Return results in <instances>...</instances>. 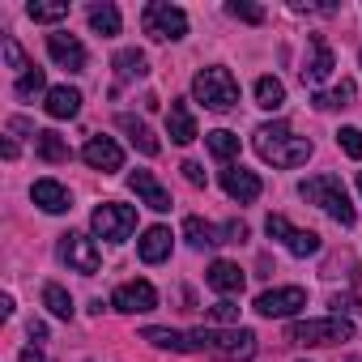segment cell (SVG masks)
I'll return each mask as SVG.
<instances>
[{
    "instance_id": "6da1fadb",
    "label": "cell",
    "mask_w": 362,
    "mask_h": 362,
    "mask_svg": "<svg viewBox=\"0 0 362 362\" xmlns=\"http://www.w3.org/2000/svg\"><path fill=\"white\" fill-rule=\"evenodd\" d=\"M252 145H256V153H260L264 162H273V166H281V170L303 166V162L311 158V149H315L307 136H294L290 124H260V128L252 132Z\"/></svg>"
},
{
    "instance_id": "7a4b0ae2",
    "label": "cell",
    "mask_w": 362,
    "mask_h": 362,
    "mask_svg": "<svg viewBox=\"0 0 362 362\" xmlns=\"http://www.w3.org/2000/svg\"><path fill=\"white\" fill-rule=\"evenodd\" d=\"M214 354L226 362H243L256 354V332L252 328H197L188 332V354Z\"/></svg>"
},
{
    "instance_id": "3957f363",
    "label": "cell",
    "mask_w": 362,
    "mask_h": 362,
    "mask_svg": "<svg viewBox=\"0 0 362 362\" xmlns=\"http://www.w3.org/2000/svg\"><path fill=\"white\" fill-rule=\"evenodd\" d=\"M298 197L311 201V205H320L337 226H354V222H358V214H354V205H349V197H345V184H341L337 175L303 179V184H298Z\"/></svg>"
},
{
    "instance_id": "277c9868",
    "label": "cell",
    "mask_w": 362,
    "mask_h": 362,
    "mask_svg": "<svg viewBox=\"0 0 362 362\" xmlns=\"http://www.w3.org/2000/svg\"><path fill=\"white\" fill-rule=\"evenodd\" d=\"M192 94H197V103H205L209 111H235V107H239V81H235V73L222 69V64L201 69L197 81H192Z\"/></svg>"
},
{
    "instance_id": "5b68a950",
    "label": "cell",
    "mask_w": 362,
    "mask_h": 362,
    "mask_svg": "<svg viewBox=\"0 0 362 362\" xmlns=\"http://www.w3.org/2000/svg\"><path fill=\"white\" fill-rule=\"evenodd\" d=\"M286 337L294 345H337V341H354V324L345 315H328V320H298L286 328Z\"/></svg>"
},
{
    "instance_id": "8992f818",
    "label": "cell",
    "mask_w": 362,
    "mask_h": 362,
    "mask_svg": "<svg viewBox=\"0 0 362 362\" xmlns=\"http://www.w3.org/2000/svg\"><path fill=\"white\" fill-rule=\"evenodd\" d=\"M90 226H94L98 239L124 243V239L136 230V209H132V205H119V201H103V205L90 214Z\"/></svg>"
},
{
    "instance_id": "52a82bcc",
    "label": "cell",
    "mask_w": 362,
    "mask_h": 362,
    "mask_svg": "<svg viewBox=\"0 0 362 362\" xmlns=\"http://www.w3.org/2000/svg\"><path fill=\"white\" fill-rule=\"evenodd\" d=\"M141 26H145L149 39H162V43L166 39H184L188 35V13L166 5V0H153V5H145V13H141Z\"/></svg>"
},
{
    "instance_id": "ba28073f",
    "label": "cell",
    "mask_w": 362,
    "mask_h": 362,
    "mask_svg": "<svg viewBox=\"0 0 362 362\" xmlns=\"http://www.w3.org/2000/svg\"><path fill=\"white\" fill-rule=\"evenodd\" d=\"M264 230H269V239H277L290 256H315L324 243H320V235L315 230H298V226H290V218H281V214H269V222H264Z\"/></svg>"
},
{
    "instance_id": "9c48e42d",
    "label": "cell",
    "mask_w": 362,
    "mask_h": 362,
    "mask_svg": "<svg viewBox=\"0 0 362 362\" xmlns=\"http://www.w3.org/2000/svg\"><path fill=\"white\" fill-rule=\"evenodd\" d=\"M60 260L73 269V273H98V264H103V252H98V243L90 239V235H77V230H69V235H60Z\"/></svg>"
},
{
    "instance_id": "30bf717a",
    "label": "cell",
    "mask_w": 362,
    "mask_h": 362,
    "mask_svg": "<svg viewBox=\"0 0 362 362\" xmlns=\"http://www.w3.org/2000/svg\"><path fill=\"white\" fill-rule=\"evenodd\" d=\"M303 307H307V290L303 286H277V290H264L256 298V311L264 320H286V315H294Z\"/></svg>"
},
{
    "instance_id": "8fae6325",
    "label": "cell",
    "mask_w": 362,
    "mask_h": 362,
    "mask_svg": "<svg viewBox=\"0 0 362 362\" xmlns=\"http://www.w3.org/2000/svg\"><path fill=\"white\" fill-rule=\"evenodd\" d=\"M111 307H115V311H124V315L153 311V307H158V290H153L149 281H124V286H115Z\"/></svg>"
},
{
    "instance_id": "7c38bea8",
    "label": "cell",
    "mask_w": 362,
    "mask_h": 362,
    "mask_svg": "<svg viewBox=\"0 0 362 362\" xmlns=\"http://www.w3.org/2000/svg\"><path fill=\"white\" fill-rule=\"evenodd\" d=\"M222 188H226V197L239 201V205H252V201H260V192H264L260 175L247 170V166H230V170H222Z\"/></svg>"
},
{
    "instance_id": "4fadbf2b",
    "label": "cell",
    "mask_w": 362,
    "mask_h": 362,
    "mask_svg": "<svg viewBox=\"0 0 362 362\" xmlns=\"http://www.w3.org/2000/svg\"><path fill=\"white\" fill-rule=\"evenodd\" d=\"M81 158H86V166H94V170H103V175L124 170V149H119L111 136H90L86 149H81Z\"/></svg>"
},
{
    "instance_id": "5bb4252c",
    "label": "cell",
    "mask_w": 362,
    "mask_h": 362,
    "mask_svg": "<svg viewBox=\"0 0 362 362\" xmlns=\"http://www.w3.org/2000/svg\"><path fill=\"white\" fill-rule=\"evenodd\" d=\"M47 52H52V60H56L60 69H69V73H86V60H90V56H86L81 39L56 30V35H47Z\"/></svg>"
},
{
    "instance_id": "9a60e30c",
    "label": "cell",
    "mask_w": 362,
    "mask_h": 362,
    "mask_svg": "<svg viewBox=\"0 0 362 362\" xmlns=\"http://www.w3.org/2000/svg\"><path fill=\"white\" fill-rule=\"evenodd\" d=\"M128 188L141 197L145 209H153V214H166V209H170V192L153 179V170H132V175H128Z\"/></svg>"
},
{
    "instance_id": "2e32d148",
    "label": "cell",
    "mask_w": 362,
    "mask_h": 362,
    "mask_svg": "<svg viewBox=\"0 0 362 362\" xmlns=\"http://www.w3.org/2000/svg\"><path fill=\"white\" fill-rule=\"evenodd\" d=\"M166 132H170L175 145H192V141L201 136V132H197V115H192V107H188L184 98L170 103V111H166Z\"/></svg>"
},
{
    "instance_id": "e0dca14e",
    "label": "cell",
    "mask_w": 362,
    "mask_h": 362,
    "mask_svg": "<svg viewBox=\"0 0 362 362\" xmlns=\"http://www.w3.org/2000/svg\"><path fill=\"white\" fill-rule=\"evenodd\" d=\"M30 201L43 209V214H69L73 209V192L64 184H56V179H39V184L30 188Z\"/></svg>"
},
{
    "instance_id": "ac0fdd59",
    "label": "cell",
    "mask_w": 362,
    "mask_h": 362,
    "mask_svg": "<svg viewBox=\"0 0 362 362\" xmlns=\"http://www.w3.org/2000/svg\"><path fill=\"white\" fill-rule=\"evenodd\" d=\"M205 281H209L218 294H243V286H247V277H243V269H239L235 260H214L209 273H205Z\"/></svg>"
},
{
    "instance_id": "d6986e66",
    "label": "cell",
    "mask_w": 362,
    "mask_h": 362,
    "mask_svg": "<svg viewBox=\"0 0 362 362\" xmlns=\"http://www.w3.org/2000/svg\"><path fill=\"white\" fill-rule=\"evenodd\" d=\"M311 60H307V69H303V81L307 86H320V81H328L332 77V69H337V60H332V52H328V43L320 39V35H311Z\"/></svg>"
},
{
    "instance_id": "ffe728a7",
    "label": "cell",
    "mask_w": 362,
    "mask_h": 362,
    "mask_svg": "<svg viewBox=\"0 0 362 362\" xmlns=\"http://www.w3.org/2000/svg\"><path fill=\"white\" fill-rule=\"evenodd\" d=\"M43 107H47L52 119H73V115L81 111V90H73V86H52Z\"/></svg>"
},
{
    "instance_id": "44dd1931",
    "label": "cell",
    "mask_w": 362,
    "mask_h": 362,
    "mask_svg": "<svg viewBox=\"0 0 362 362\" xmlns=\"http://www.w3.org/2000/svg\"><path fill=\"white\" fill-rule=\"evenodd\" d=\"M136 256H141L145 264H162V260L170 256V230H166V226H149V230L141 235V243H136Z\"/></svg>"
},
{
    "instance_id": "7402d4cb",
    "label": "cell",
    "mask_w": 362,
    "mask_h": 362,
    "mask_svg": "<svg viewBox=\"0 0 362 362\" xmlns=\"http://www.w3.org/2000/svg\"><path fill=\"white\" fill-rule=\"evenodd\" d=\"M111 69H115V81L124 86V81H136V77H145V73H149V60H145V52H136V47H124V52H115Z\"/></svg>"
},
{
    "instance_id": "603a6c76",
    "label": "cell",
    "mask_w": 362,
    "mask_h": 362,
    "mask_svg": "<svg viewBox=\"0 0 362 362\" xmlns=\"http://www.w3.org/2000/svg\"><path fill=\"white\" fill-rule=\"evenodd\" d=\"M119 128L128 132V141H132L145 158H158V149H162V145H158V136L149 132V124H145V119H136V115H119Z\"/></svg>"
},
{
    "instance_id": "cb8c5ba5",
    "label": "cell",
    "mask_w": 362,
    "mask_h": 362,
    "mask_svg": "<svg viewBox=\"0 0 362 362\" xmlns=\"http://www.w3.org/2000/svg\"><path fill=\"white\" fill-rule=\"evenodd\" d=\"M311 103H315V111H337V107L345 111V107H354V81H349V77H341L332 90H320Z\"/></svg>"
},
{
    "instance_id": "d4e9b609",
    "label": "cell",
    "mask_w": 362,
    "mask_h": 362,
    "mask_svg": "<svg viewBox=\"0 0 362 362\" xmlns=\"http://www.w3.org/2000/svg\"><path fill=\"white\" fill-rule=\"evenodd\" d=\"M35 153L43 158V162H69L73 153H69V141L60 136V132H39L35 136Z\"/></svg>"
},
{
    "instance_id": "484cf974",
    "label": "cell",
    "mask_w": 362,
    "mask_h": 362,
    "mask_svg": "<svg viewBox=\"0 0 362 362\" xmlns=\"http://www.w3.org/2000/svg\"><path fill=\"white\" fill-rule=\"evenodd\" d=\"M256 107L281 111V107H286V86H281L277 77H260V81H256Z\"/></svg>"
},
{
    "instance_id": "4316f807",
    "label": "cell",
    "mask_w": 362,
    "mask_h": 362,
    "mask_svg": "<svg viewBox=\"0 0 362 362\" xmlns=\"http://www.w3.org/2000/svg\"><path fill=\"white\" fill-rule=\"evenodd\" d=\"M184 235H188L192 247H218L222 243V230L209 226V222H201V218H184Z\"/></svg>"
},
{
    "instance_id": "83f0119b",
    "label": "cell",
    "mask_w": 362,
    "mask_h": 362,
    "mask_svg": "<svg viewBox=\"0 0 362 362\" xmlns=\"http://www.w3.org/2000/svg\"><path fill=\"white\" fill-rule=\"evenodd\" d=\"M141 341L158 345V349H175V354H188V332H175V328H145Z\"/></svg>"
},
{
    "instance_id": "f1b7e54d",
    "label": "cell",
    "mask_w": 362,
    "mask_h": 362,
    "mask_svg": "<svg viewBox=\"0 0 362 362\" xmlns=\"http://www.w3.org/2000/svg\"><path fill=\"white\" fill-rule=\"evenodd\" d=\"M205 141H209V153H214L218 162H235V158H239V136H235V132H226V128H214Z\"/></svg>"
},
{
    "instance_id": "f546056e",
    "label": "cell",
    "mask_w": 362,
    "mask_h": 362,
    "mask_svg": "<svg viewBox=\"0 0 362 362\" xmlns=\"http://www.w3.org/2000/svg\"><path fill=\"white\" fill-rule=\"evenodd\" d=\"M43 307H47L56 320H73V298H69V290H64V286H56V281H47V286H43Z\"/></svg>"
},
{
    "instance_id": "4dcf8cb0",
    "label": "cell",
    "mask_w": 362,
    "mask_h": 362,
    "mask_svg": "<svg viewBox=\"0 0 362 362\" xmlns=\"http://www.w3.org/2000/svg\"><path fill=\"white\" fill-rule=\"evenodd\" d=\"M90 26H94V35H103V39L119 35V9H115V5H94V9H90Z\"/></svg>"
},
{
    "instance_id": "1f68e13d",
    "label": "cell",
    "mask_w": 362,
    "mask_h": 362,
    "mask_svg": "<svg viewBox=\"0 0 362 362\" xmlns=\"http://www.w3.org/2000/svg\"><path fill=\"white\" fill-rule=\"evenodd\" d=\"M26 13H30V22H43V26H52V22H64L69 18V5L64 0H56V5H26Z\"/></svg>"
},
{
    "instance_id": "d6a6232c",
    "label": "cell",
    "mask_w": 362,
    "mask_h": 362,
    "mask_svg": "<svg viewBox=\"0 0 362 362\" xmlns=\"http://www.w3.org/2000/svg\"><path fill=\"white\" fill-rule=\"evenodd\" d=\"M0 47H5V60H9V69H13V73H22V77H26V73L35 69V64L26 60V52H22V43H18L13 35H5V39H0Z\"/></svg>"
},
{
    "instance_id": "836d02e7",
    "label": "cell",
    "mask_w": 362,
    "mask_h": 362,
    "mask_svg": "<svg viewBox=\"0 0 362 362\" xmlns=\"http://www.w3.org/2000/svg\"><path fill=\"white\" fill-rule=\"evenodd\" d=\"M47 90V77H43V69H30L26 77H18V86H13V94L18 98H35V94H43Z\"/></svg>"
},
{
    "instance_id": "e575fe53",
    "label": "cell",
    "mask_w": 362,
    "mask_h": 362,
    "mask_svg": "<svg viewBox=\"0 0 362 362\" xmlns=\"http://www.w3.org/2000/svg\"><path fill=\"white\" fill-rule=\"evenodd\" d=\"M337 145H341V153H349L354 162H362V128H341Z\"/></svg>"
},
{
    "instance_id": "d590c367",
    "label": "cell",
    "mask_w": 362,
    "mask_h": 362,
    "mask_svg": "<svg viewBox=\"0 0 362 362\" xmlns=\"http://www.w3.org/2000/svg\"><path fill=\"white\" fill-rule=\"evenodd\" d=\"M230 13H235L239 22H247V26H260V22H264V9H260V5H247V0H235Z\"/></svg>"
},
{
    "instance_id": "8d00e7d4",
    "label": "cell",
    "mask_w": 362,
    "mask_h": 362,
    "mask_svg": "<svg viewBox=\"0 0 362 362\" xmlns=\"http://www.w3.org/2000/svg\"><path fill=\"white\" fill-rule=\"evenodd\" d=\"M209 320H214V324H235V320H239V307H235L230 298H222V303L209 307Z\"/></svg>"
},
{
    "instance_id": "74e56055",
    "label": "cell",
    "mask_w": 362,
    "mask_h": 362,
    "mask_svg": "<svg viewBox=\"0 0 362 362\" xmlns=\"http://www.w3.org/2000/svg\"><path fill=\"white\" fill-rule=\"evenodd\" d=\"M179 170H184V179H188L192 188H205V184H209V179H205V166H201V162H192V158L179 166Z\"/></svg>"
},
{
    "instance_id": "f35d334b",
    "label": "cell",
    "mask_w": 362,
    "mask_h": 362,
    "mask_svg": "<svg viewBox=\"0 0 362 362\" xmlns=\"http://www.w3.org/2000/svg\"><path fill=\"white\" fill-rule=\"evenodd\" d=\"M222 230V243H243L247 239V226L243 222H226V226H218Z\"/></svg>"
},
{
    "instance_id": "ab89813d",
    "label": "cell",
    "mask_w": 362,
    "mask_h": 362,
    "mask_svg": "<svg viewBox=\"0 0 362 362\" xmlns=\"http://www.w3.org/2000/svg\"><path fill=\"white\" fill-rule=\"evenodd\" d=\"M328 307L341 315V311H362V298H349V294H332L328 298Z\"/></svg>"
},
{
    "instance_id": "60d3db41",
    "label": "cell",
    "mask_w": 362,
    "mask_h": 362,
    "mask_svg": "<svg viewBox=\"0 0 362 362\" xmlns=\"http://www.w3.org/2000/svg\"><path fill=\"white\" fill-rule=\"evenodd\" d=\"M9 128H13V132H35V124H30V119H9ZM35 136H39V132H35Z\"/></svg>"
},
{
    "instance_id": "b9f144b4",
    "label": "cell",
    "mask_w": 362,
    "mask_h": 362,
    "mask_svg": "<svg viewBox=\"0 0 362 362\" xmlns=\"http://www.w3.org/2000/svg\"><path fill=\"white\" fill-rule=\"evenodd\" d=\"M30 337H35V341H47V324H39V320H30Z\"/></svg>"
},
{
    "instance_id": "7bdbcfd3",
    "label": "cell",
    "mask_w": 362,
    "mask_h": 362,
    "mask_svg": "<svg viewBox=\"0 0 362 362\" xmlns=\"http://www.w3.org/2000/svg\"><path fill=\"white\" fill-rule=\"evenodd\" d=\"M358 192H362V170H358Z\"/></svg>"
},
{
    "instance_id": "ee69618b",
    "label": "cell",
    "mask_w": 362,
    "mask_h": 362,
    "mask_svg": "<svg viewBox=\"0 0 362 362\" xmlns=\"http://www.w3.org/2000/svg\"><path fill=\"white\" fill-rule=\"evenodd\" d=\"M349 362H362V358H349Z\"/></svg>"
},
{
    "instance_id": "f6af8a7d",
    "label": "cell",
    "mask_w": 362,
    "mask_h": 362,
    "mask_svg": "<svg viewBox=\"0 0 362 362\" xmlns=\"http://www.w3.org/2000/svg\"><path fill=\"white\" fill-rule=\"evenodd\" d=\"M358 60H362V56H358Z\"/></svg>"
}]
</instances>
